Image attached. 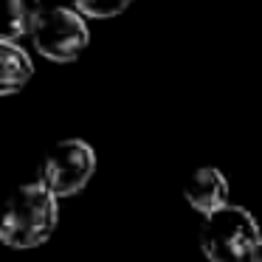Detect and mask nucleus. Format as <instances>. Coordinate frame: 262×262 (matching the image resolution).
Instances as JSON below:
<instances>
[{
  "instance_id": "f257e3e1",
  "label": "nucleus",
  "mask_w": 262,
  "mask_h": 262,
  "mask_svg": "<svg viewBox=\"0 0 262 262\" xmlns=\"http://www.w3.org/2000/svg\"><path fill=\"white\" fill-rule=\"evenodd\" d=\"M57 220V198L40 181L23 183L6 203V214L0 223V243L17 251L37 248L54 234Z\"/></svg>"
},
{
  "instance_id": "f03ea898",
  "label": "nucleus",
  "mask_w": 262,
  "mask_h": 262,
  "mask_svg": "<svg viewBox=\"0 0 262 262\" xmlns=\"http://www.w3.org/2000/svg\"><path fill=\"white\" fill-rule=\"evenodd\" d=\"M262 231L256 217L243 206H223L203 217L200 248L209 262H254Z\"/></svg>"
},
{
  "instance_id": "7ed1b4c3",
  "label": "nucleus",
  "mask_w": 262,
  "mask_h": 262,
  "mask_svg": "<svg viewBox=\"0 0 262 262\" xmlns=\"http://www.w3.org/2000/svg\"><path fill=\"white\" fill-rule=\"evenodd\" d=\"M93 175H96V149L82 138H65L46 152L37 181L59 200L79 194Z\"/></svg>"
},
{
  "instance_id": "20e7f679",
  "label": "nucleus",
  "mask_w": 262,
  "mask_h": 262,
  "mask_svg": "<svg viewBox=\"0 0 262 262\" xmlns=\"http://www.w3.org/2000/svg\"><path fill=\"white\" fill-rule=\"evenodd\" d=\"M31 42H34L40 57L65 65L82 57V51L91 42V31H88L85 17L76 9L54 6V9H46L42 17L37 20Z\"/></svg>"
},
{
  "instance_id": "39448f33",
  "label": "nucleus",
  "mask_w": 262,
  "mask_h": 262,
  "mask_svg": "<svg viewBox=\"0 0 262 262\" xmlns=\"http://www.w3.org/2000/svg\"><path fill=\"white\" fill-rule=\"evenodd\" d=\"M183 198L198 214L209 217L217 209L228 206V178L217 166H200L183 186Z\"/></svg>"
},
{
  "instance_id": "423d86ee",
  "label": "nucleus",
  "mask_w": 262,
  "mask_h": 262,
  "mask_svg": "<svg viewBox=\"0 0 262 262\" xmlns=\"http://www.w3.org/2000/svg\"><path fill=\"white\" fill-rule=\"evenodd\" d=\"M31 74H34V62H31L29 51L12 40H0V93L12 96V93L23 91Z\"/></svg>"
},
{
  "instance_id": "0eeeda50",
  "label": "nucleus",
  "mask_w": 262,
  "mask_h": 262,
  "mask_svg": "<svg viewBox=\"0 0 262 262\" xmlns=\"http://www.w3.org/2000/svg\"><path fill=\"white\" fill-rule=\"evenodd\" d=\"M40 17V0H3V40L14 42L26 34H34V26Z\"/></svg>"
},
{
  "instance_id": "6e6552de",
  "label": "nucleus",
  "mask_w": 262,
  "mask_h": 262,
  "mask_svg": "<svg viewBox=\"0 0 262 262\" xmlns=\"http://www.w3.org/2000/svg\"><path fill=\"white\" fill-rule=\"evenodd\" d=\"M74 9L82 14V17H91V20H110V17H119L133 0H71Z\"/></svg>"
},
{
  "instance_id": "1a4fd4ad",
  "label": "nucleus",
  "mask_w": 262,
  "mask_h": 262,
  "mask_svg": "<svg viewBox=\"0 0 262 262\" xmlns=\"http://www.w3.org/2000/svg\"><path fill=\"white\" fill-rule=\"evenodd\" d=\"M254 262H262V243H259V248H256V256H254Z\"/></svg>"
}]
</instances>
